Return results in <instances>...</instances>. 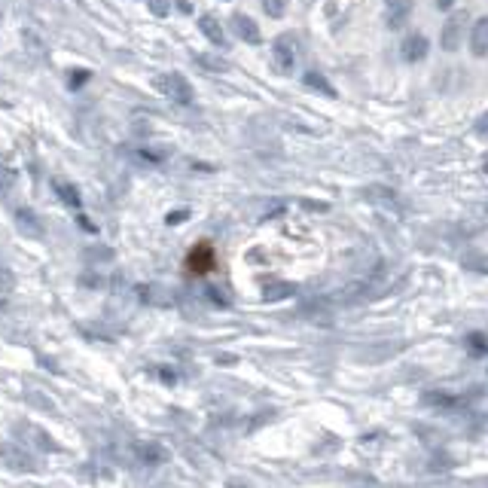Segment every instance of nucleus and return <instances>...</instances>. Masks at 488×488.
Instances as JSON below:
<instances>
[{"label": "nucleus", "instance_id": "f257e3e1", "mask_svg": "<svg viewBox=\"0 0 488 488\" xmlns=\"http://www.w3.org/2000/svg\"><path fill=\"white\" fill-rule=\"evenodd\" d=\"M156 89L162 92L168 101H174V104H180V107H189V104L195 101L193 86H189V80H183L180 73H162L156 80Z\"/></svg>", "mask_w": 488, "mask_h": 488}, {"label": "nucleus", "instance_id": "f03ea898", "mask_svg": "<svg viewBox=\"0 0 488 488\" xmlns=\"http://www.w3.org/2000/svg\"><path fill=\"white\" fill-rule=\"evenodd\" d=\"M296 52H299V46H296V37L293 34H281L278 40H274L272 46V64H274V71H281V73H290L296 67Z\"/></svg>", "mask_w": 488, "mask_h": 488}, {"label": "nucleus", "instance_id": "7ed1b4c3", "mask_svg": "<svg viewBox=\"0 0 488 488\" xmlns=\"http://www.w3.org/2000/svg\"><path fill=\"white\" fill-rule=\"evenodd\" d=\"M464 34H467V12H455L452 19L442 25V34H439L442 52H455L458 46L464 43Z\"/></svg>", "mask_w": 488, "mask_h": 488}, {"label": "nucleus", "instance_id": "20e7f679", "mask_svg": "<svg viewBox=\"0 0 488 488\" xmlns=\"http://www.w3.org/2000/svg\"><path fill=\"white\" fill-rule=\"evenodd\" d=\"M214 265H217V256H214V247L211 244H195L186 256V269L193 274H208Z\"/></svg>", "mask_w": 488, "mask_h": 488}, {"label": "nucleus", "instance_id": "39448f33", "mask_svg": "<svg viewBox=\"0 0 488 488\" xmlns=\"http://www.w3.org/2000/svg\"><path fill=\"white\" fill-rule=\"evenodd\" d=\"M232 31L241 37L244 43H250V46H256V43H263V34H259V25L250 15H244V12H235L232 15Z\"/></svg>", "mask_w": 488, "mask_h": 488}, {"label": "nucleus", "instance_id": "423d86ee", "mask_svg": "<svg viewBox=\"0 0 488 488\" xmlns=\"http://www.w3.org/2000/svg\"><path fill=\"white\" fill-rule=\"evenodd\" d=\"M412 3H415V0H385V6H387V28L400 31L403 25H406L409 15H412Z\"/></svg>", "mask_w": 488, "mask_h": 488}, {"label": "nucleus", "instance_id": "0eeeda50", "mask_svg": "<svg viewBox=\"0 0 488 488\" xmlns=\"http://www.w3.org/2000/svg\"><path fill=\"white\" fill-rule=\"evenodd\" d=\"M427 49H430V43H427L424 34H409L406 40H403V58L409 61V64H418V61L427 58Z\"/></svg>", "mask_w": 488, "mask_h": 488}, {"label": "nucleus", "instance_id": "6e6552de", "mask_svg": "<svg viewBox=\"0 0 488 488\" xmlns=\"http://www.w3.org/2000/svg\"><path fill=\"white\" fill-rule=\"evenodd\" d=\"M470 52L476 58H488V15L473 21V31H470Z\"/></svg>", "mask_w": 488, "mask_h": 488}, {"label": "nucleus", "instance_id": "1a4fd4ad", "mask_svg": "<svg viewBox=\"0 0 488 488\" xmlns=\"http://www.w3.org/2000/svg\"><path fill=\"white\" fill-rule=\"evenodd\" d=\"M198 31H202L214 46H226V34H223V28H220V21L214 19V15H202V19H198Z\"/></svg>", "mask_w": 488, "mask_h": 488}, {"label": "nucleus", "instance_id": "9d476101", "mask_svg": "<svg viewBox=\"0 0 488 488\" xmlns=\"http://www.w3.org/2000/svg\"><path fill=\"white\" fill-rule=\"evenodd\" d=\"M302 82H305V89H311V92H317V95H324V98H336V89L326 82V76L324 73H317V71H308L302 76Z\"/></svg>", "mask_w": 488, "mask_h": 488}, {"label": "nucleus", "instance_id": "9b49d317", "mask_svg": "<svg viewBox=\"0 0 488 488\" xmlns=\"http://www.w3.org/2000/svg\"><path fill=\"white\" fill-rule=\"evenodd\" d=\"M195 64L204 67V71H211V73H226L229 71V61L217 58V55H204V52H195Z\"/></svg>", "mask_w": 488, "mask_h": 488}, {"label": "nucleus", "instance_id": "f8f14e48", "mask_svg": "<svg viewBox=\"0 0 488 488\" xmlns=\"http://www.w3.org/2000/svg\"><path fill=\"white\" fill-rule=\"evenodd\" d=\"M55 193H58V198L64 204H71V208H80V193H76V186H71V183H61V180H55Z\"/></svg>", "mask_w": 488, "mask_h": 488}, {"label": "nucleus", "instance_id": "ddd939ff", "mask_svg": "<svg viewBox=\"0 0 488 488\" xmlns=\"http://www.w3.org/2000/svg\"><path fill=\"white\" fill-rule=\"evenodd\" d=\"M19 226L25 229L28 235H40V220H37L28 208H21V211H19Z\"/></svg>", "mask_w": 488, "mask_h": 488}, {"label": "nucleus", "instance_id": "4468645a", "mask_svg": "<svg viewBox=\"0 0 488 488\" xmlns=\"http://www.w3.org/2000/svg\"><path fill=\"white\" fill-rule=\"evenodd\" d=\"M287 6H290V0H263V10L269 19H284Z\"/></svg>", "mask_w": 488, "mask_h": 488}, {"label": "nucleus", "instance_id": "2eb2a0df", "mask_svg": "<svg viewBox=\"0 0 488 488\" xmlns=\"http://www.w3.org/2000/svg\"><path fill=\"white\" fill-rule=\"evenodd\" d=\"M67 80H71V89H82V86H86V82L92 80V71H71V76H67Z\"/></svg>", "mask_w": 488, "mask_h": 488}, {"label": "nucleus", "instance_id": "dca6fc26", "mask_svg": "<svg viewBox=\"0 0 488 488\" xmlns=\"http://www.w3.org/2000/svg\"><path fill=\"white\" fill-rule=\"evenodd\" d=\"M147 6H150L152 15H159V19L168 15V10H171V6H168V0H147Z\"/></svg>", "mask_w": 488, "mask_h": 488}, {"label": "nucleus", "instance_id": "f3484780", "mask_svg": "<svg viewBox=\"0 0 488 488\" xmlns=\"http://www.w3.org/2000/svg\"><path fill=\"white\" fill-rule=\"evenodd\" d=\"M12 186V171L0 165V195H6V189Z\"/></svg>", "mask_w": 488, "mask_h": 488}, {"label": "nucleus", "instance_id": "a211bd4d", "mask_svg": "<svg viewBox=\"0 0 488 488\" xmlns=\"http://www.w3.org/2000/svg\"><path fill=\"white\" fill-rule=\"evenodd\" d=\"M284 293H290L287 284H269L265 287V299H278V296H284Z\"/></svg>", "mask_w": 488, "mask_h": 488}, {"label": "nucleus", "instance_id": "6ab92c4d", "mask_svg": "<svg viewBox=\"0 0 488 488\" xmlns=\"http://www.w3.org/2000/svg\"><path fill=\"white\" fill-rule=\"evenodd\" d=\"M476 134H479V137H485V141H488V113H482V116L476 119Z\"/></svg>", "mask_w": 488, "mask_h": 488}, {"label": "nucleus", "instance_id": "aec40b11", "mask_svg": "<svg viewBox=\"0 0 488 488\" xmlns=\"http://www.w3.org/2000/svg\"><path fill=\"white\" fill-rule=\"evenodd\" d=\"M189 217V211H174L171 217H168V223H180V220H186Z\"/></svg>", "mask_w": 488, "mask_h": 488}, {"label": "nucleus", "instance_id": "412c9836", "mask_svg": "<svg viewBox=\"0 0 488 488\" xmlns=\"http://www.w3.org/2000/svg\"><path fill=\"white\" fill-rule=\"evenodd\" d=\"M452 6H455V0H437V10H439V12H448Z\"/></svg>", "mask_w": 488, "mask_h": 488}]
</instances>
